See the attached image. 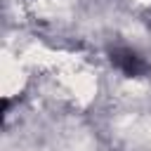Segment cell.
I'll return each instance as SVG.
<instances>
[{
  "label": "cell",
  "instance_id": "cell-1",
  "mask_svg": "<svg viewBox=\"0 0 151 151\" xmlns=\"http://www.w3.org/2000/svg\"><path fill=\"white\" fill-rule=\"evenodd\" d=\"M111 61H113L125 76H132V78L142 76V73L146 71L144 59H142L139 54L130 52V50H118V52H113V54H111Z\"/></svg>",
  "mask_w": 151,
  "mask_h": 151
}]
</instances>
